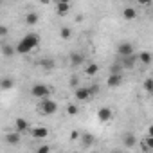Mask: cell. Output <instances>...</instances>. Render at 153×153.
I'll list each match as a JSON object with an SVG mask.
<instances>
[{
	"label": "cell",
	"instance_id": "cell-1",
	"mask_svg": "<svg viewBox=\"0 0 153 153\" xmlns=\"http://www.w3.org/2000/svg\"><path fill=\"white\" fill-rule=\"evenodd\" d=\"M38 45H40V34L29 33V34H25L24 38H20V42H18L16 47H15V52H18V54H29V52L34 51Z\"/></svg>",
	"mask_w": 153,
	"mask_h": 153
},
{
	"label": "cell",
	"instance_id": "cell-2",
	"mask_svg": "<svg viewBox=\"0 0 153 153\" xmlns=\"http://www.w3.org/2000/svg\"><path fill=\"white\" fill-rule=\"evenodd\" d=\"M31 96L36 97V99H40V101L47 99V97H51V87L45 85V83H34L31 87Z\"/></svg>",
	"mask_w": 153,
	"mask_h": 153
},
{
	"label": "cell",
	"instance_id": "cell-3",
	"mask_svg": "<svg viewBox=\"0 0 153 153\" xmlns=\"http://www.w3.org/2000/svg\"><path fill=\"white\" fill-rule=\"evenodd\" d=\"M40 112L42 114H45V115H54L56 112H58V103L56 101H52L51 97H47V99H42L40 101Z\"/></svg>",
	"mask_w": 153,
	"mask_h": 153
},
{
	"label": "cell",
	"instance_id": "cell-4",
	"mask_svg": "<svg viewBox=\"0 0 153 153\" xmlns=\"http://www.w3.org/2000/svg\"><path fill=\"white\" fill-rule=\"evenodd\" d=\"M117 54H119L121 59H123V58H130V56H133V54H135L133 45H131L130 42H121V43L117 45Z\"/></svg>",
	"mask_w": 153,
	"mask_h": 153
},
{
	"label": "cell",
	"instance_id": "cell-5",
	"mask_svg": "<svg viewBox=\"0 0 153 153\" xmlns=\"http://www.w3.org/2000/svg\"><path fill=\"white\" fill-rule=\"evenodd\" d=\"M74 96H76V99L78 101H81V103H85V101H88L90 99V88L88 87H78L76 88V92H74Z\"/></svg>",
	"mask_w": 153,
	"mask_h": 153
},
{
	"label": "cell",
	"instance_id": "cell-6",
	"mask_svg": "<svg viewBox=\"0 0 153 153\" xmlns=\"http://www.w3.org/2000/svg\"><path fill=\"white\" fill-rule=\"evenodd\" d=\"M112 117H114V112H112L110 106H101L97 110V119L101 123H108V121H112Z\"/></svg>",
	"mask_w": 153,
	"mask_h": 153
},
{
	"label": "cell",
	"instance_id": "cell-7",
	"mask_svg": "<svg viewBox=\"0 0 153 153\" xmlns=\"http://www.w3.org/2000/svg\"><path fill=\"white\" fill-rule=\"evenodd\" d=\"M31 130V124H29V121L27 119H24V117H18L16 121H15V131L16 133H25V131H29Z\"/></svg>",
	"mask_w": 153,
	"mask_h": 153
},
{
	"label": "cell",
	"instance_id": "cell-8",
	"mask_svg": "<svg viewBox=\"0 0 153 153\" xmlns=\"http://www.w3.org/2000/svg\"><path fill=\"white\" fill-rule=\"evenodd\" d=\"M121 83H123V74H110L108 79H106V85L110 88H117Z\"/></svg>",
	"mask_w": 153,
	"mask_h": 153
},
{
	"label": "cell",
	"instance_id": "cell-9",
	"mask_svg": "<svg viewBox=\"0 0 153 153\" xmlns=\"http://www.w3.org/2000/svg\"><path fill=\"white\" fill-rule=\"evenodd\" d=\"M20 139H22V135L16 133L15 130H11V131L6 133V142H7L9 146H16V144H20Z\"/></svg>",
	"mask_w": 153,
	"mask_h": 153
},
{
	"label": "cell",
	"instance_id": "cell-10",
	"mask_svg": "<svg viewBox=\"0 0 153 153\" xmlns=\"http://www.w3.org/2000/svg\"><path fill=\"white\" fill-rule=\"evenodd\" d=\"M29 131H31V135H33L34 139H45V137L49 135V130H47L45 126H38V128H31Z\"/></svg>",
	"mask_w": 153,
	"mask_h": 153
},
{
	"label": "cell",
	"instance_id": "cell-11",
	"mask_svg": "<svg viewBox=\"0 0 153 153\" xmlns=\"http://www.w3.org/2000/svg\"><path fill=\"white\" fill-rule=\"evenodd\" d=\"M81 144L85 146V148H90L92 144H96V137L92 135V133H81Z\"/></svg>",
	"mask_w": 153,
	"mask_h": 153
},
{
	"label": "cell",
	"instance_id": "cell-12",
	"mask_svg": "<svg viewBox=\"0 0 153 153\" xmlns=\"http://www.w3.org/2000/svg\"><path fill=\"white\" fill-rule=\"evenodd\" d=\"M123 144H124L126 148H133V146L137 144V137H135L133 133H124V135H123Z\"/></svg>",
	"mask_w": 153,
	"mask_h": 153
},
{
	"label": "cell",
	"instance_id": "cell-13",
	"mask_svg": "<svg viewBox=\"0 0 153 153\" xmlns=\"http://www.w3.org/2000/svg\"><path fill=\"white\" fill-rule=\"evenodd\" d=\"M83 61H85V56H83L81 52H72V54H70V63H72L74 67L83 65Z\"/></svg>",
	"mask_w": 153,
	"mask_h": 153
},
{
	"label": "cell",
	"instance_id": "cell-14",
	"mask_svg": "<svg viewBox=\"0 0 153 153\" xmlns=\"http://www.w3.org/2000/svg\"><path fill=\"white\" fill-rule=\"evenodd\" d=\"M68 9H70V4H68V2H58V4H56V13H58L59 16L67 15Z\"/></svg>",
	"mask_w": 153,
	"mask_h": 153
},
{
	"label": "cell",
	"instance_id": "cell-15",
	"mask_svg": "<svg viewBox=\"0 0 153 153\" xmlns=\"http://www.w3.org/2000/svg\"><path fill=\"white\" fill-rule=\"evenodd\" d=\"M123 16H124V20H135L137 18V9L135 7H124Z\"/></svg>",
	"mask_w": 153,
	"mask_h": 153
},
{
	"label": "cell",
	"instance_id": "cell-16",
	"mask_svg": "<svg viewBox=\"0 0 153 153\" xmlns=\"http://www.w3.org/2000/svg\"><path fill=\"white\" fill-rule=\"evenodd\" d=\"M38 22H40V15H38V13H33V11H31V13L25 15V24H27V25H36Z\"/></svg>",
	"mask_w": 153,
	"mask_h": 153
},
{
	"label": "cell",
	"instance_id": "cell-17",
	"mask_svg": "<svg viewBox=\"0 0 153 153\" xmlns=\"http://www.w3.org/2000/svg\"><path fill=\"white\" fill-rule=\"evenodd\" d=\"M135 61H137V56H135V54L130 56V58H123V59H121V67H123V70H124V68H131V67L135 65Z\"/></svg>",
	"mask_w": 153,
	"mask_h": 153
},
{
	"label": "cell",
	"instance_id": "cell-18",
	"mask_svg": "<svg viewBox=\"0 0 153 153\" xmlns=\"http://www.w3.org/2000/svg\"><path fill=\"white\" fill-rule=\"evenodd\" d=\"M15 87V79L13 78H2L0 79V88L2 90H11Z\"/></svg>",
	"mask_w": 153,
	"mask_h": 153
},
{
	"label": "cell",
	"instance_id": "cell-19",
	"mask_svg": "<svg viewBox=\"0 0 153 153\" xmlns=\"http://www.w3.org/2000/svg\"><path fill=\"white\" fill-rule=\"evenodd\" d=\"M137 59H139L140 63H144V65H149V63H151V52L142 51V52H139V54H137Z\"/></svg>",
	"mask_w": 153,
	"mask_h": 153
},
{
	"label": "cell",
	"instance_id": "cell-20",
	"mask_svg": "<svg viewBox=\"0 0 153 153\" xmlns=\"http://www.w3.org/2000/svg\"><path fill=\"white\" fill-rule=\"evenodd\" d=\"M97 72H99V65L97 63H90V65L85 67V74L87 76H96Z\"/></svg>",
	"mask_w": 153,
	"mask_h": 153
},
{
	"label": "cell",
	"instance_id": "cell-21",
	"mask_svg": "<svg viewBox=\"0 0 153 153\" xmlns=\"http://www.w3.org/2000/svg\"><path fill=\"white\" fill-rule=\"evenodd\" d=\"M59 36H61L63 40H70V38H72V31L65 25V27H61V29H59Z\"/></svg>",
	"mask_w": 153,
	"mask_h": 153
},
{
	"label": "cell",
	"instance_id": "cell-22",
	"mask_svg": "<svg viewBox=\"0 0 153 153\" xmlns=\"http://www.w3.org/2000/svg\"><path fill=\"white\" fill-rule=\"evenodd\" d=\"M2 54H4V56H7V58H11V56L15 54V49H13V47H9V45H4V47H2Z\"/></svg>",
	"mask_w": 153,
	"mask_h": 153
},
{
	"label": "cell",
	"instance_id": "cell-23",
	"mask_svg": "<svg viewBox=\"0 0 153 153\" xmlns=\"http://www.w3.org/2000/svg\"><path fill=\"white\" fill-rule=\"evenodd\" d=\"M40 65L45 67V68H52V67H54V59H42Z\"/></svg>",
	"mask_w": 153,
	"mask_h": 153
},
{
	"label": "cell",
	"instance_id": "cell-24",
	"mask_svg": "<svg viewBox=\"0 0 153 153\" xmlns=\"http://www.w3.org/2000/svg\"><path fill=\"white\" fill-rule=\"evenodd\" d=\"M123 72V67H121V63H115V65H112V68H110V74H121Z\"/></svg>",
	"mask_w": 153,
	"mask_h": 153
},
{
	"label": "cell",
	"instance_id": "cell-25",
	"mask_svg": "<svg viewBox=\"0 0 153 153\" xmlns=\"http://www.w3.org/2000/svg\"><path fill=\"white\" fill-rule=\"evenodd\" d=\"M78 114V106L76 105H68L67 106V115H76Z\"/></svg>",
	"mask_w": 153,
	"mask_h": 153
},
{
	"label": "cell",
	"instance_id": "cell-26",
	"mask_svg": "<svg viewBox=\"0 0 153 153\" xmlns=\"http://www.w3.org/2000/svg\"><path fill=\"white\" fill-rule=\"evenodd\" d=\"M151 88H153V79L148 78V79L144 81V90H146V92H151Z\"/></svg>",
	"mask_w": 153,
	"mask_h": 153
},
{
	"label": "cell",
	"instance_id": "cell-27",
	"mask_svg": "<svg viewBox=\"0 0 153 153\" xmlns=\"http://www.w3.org/2000/svg\"><path fill=\"white\" fill-rule=\"evenodd\" d=\"M36 153H51V148H49L47 144H42V146H38Z\"/></svg>",
	"mask_w": 153,
	"mask_h": 153
},
{
	"label": "cell",
	"instance_id": "cell-28",
	"mask_svg": "<svg viewBox=\"0 0 153 153\" xmlns=\"http://www.w3.org/2000/svg\"><path fill=\"white\" fill-rule=\"evenodd\" d=\"M7 34H9V29H7L6 25L0 24V38H4V36H7Z\"/></svg>",
	"mask_w": 153,
	"mask_h": 153
},
{
	"label": "cell",
	"instance_id": "cell-29",
	"mask_svg": "<svg viewBox=\"0 0 153 153\" xmlns=\"http://www.w3.org/2000/svg\"><path fill=\"white\" fill-rule=\"evenodd\" d=\"M70 85H72V87H78V78H72V79H70Z\"/></svg>",
	"mask_w": 153,
	"mask_h": 153
},
{
	"label": "cell",
	"instance_id": "cell-30",
	"mask_svg": "<svg viewBox=\"0 0 153 153\" xmlns=\"http://www.w3.org/2000/svg\"><path fill=\"white\" fill-rule=\"evenodd\" d=\"M70 137H72V139H78V137H79V131H72Z\"/></svg>",
	"mask_w": 153,
	"mask_h": 153
},
{
	"label": "cell",
	"instance_id": "cell-31",
	"mask_svg": "<svg viewBox=\"0 0 153 153\" xmlns=\"http://www.w3.org/2000/svg\"><path fill=\"white\" fill-rule=\"evenodd\" d=\"M114 153H124V151H114Z\"/></svg>",
	"mask_w": 153,
	"mask_h": 153
}]
</instances>
